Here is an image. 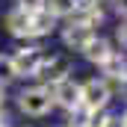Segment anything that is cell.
Returning <instances> with one entry per match:
<instances>
[{
	"label": "cell",
	"instance_id": "18",
	"mask_svg": "<svg viewBox=\"0 0 127 127\" xmlns=\"http://www.w3.org/2000/svg\"><path fill=\"white\" fill-rule=\"evenodd\" d=\"M0 127H15V124H12V121H3V124H0Z\"/></svg>",
	"mask_w": 127,
	"mask_h": 127
},
{
	"label": "cell",
	"instance_id": "16",
	"mask_svg": "<svg viewBox=\"0 0 127 127\" xmlns=\"http://www.w3.org/2000/svg\"><path fill=\"white\" fill-rule=\"evenodd\" d=\"M103 127H127V124H124V115L109 109V112H106V121H103Z\"/></svg>",
	"mask_w": 127,
	"mask_h": 127
},
{
	"label": "cell",
	"instance_id": "11",
	"mask_svg": "<svg viewBox=\"0 0 127 127\" xmlns=\"http://www.w3.org/2000/svg\"><path fill=\"white\" fill-rule=\"evenodd\" d=\"M56 21H68V18H74V12H77V0H47V6H44Z\"/></svg>",
	"mask_w": 127,
	"mask_h": 127
},
{
	"label": "cell",
	"instance_id": "7",
	"mask_svg": "<svg viewBox=\"0 0 127 127\" xmlns=\"http://www.w3.org/2000/svg\"><path fill=\"white\" fill-rule=\"evenodd\" d=\"M50 97H53V109H62L65 115L74 112V109H80V80L71 77V80L59 83V86H53Z\"/></svg>",
	"mask_w": 127,
	"mask_h": 127
},
{
	"label": "cell",
	"instance_id": "9",
	"mask_svg": "<svg viewBox=\"0 0 127 127\" xmlns=\"http://www.w3.org/2000/svg\"><path fill=\"white\" fill-rule=\"evenodd\" d=\"M112 53H115V44H112V38H109V35H100V32H97L95 38H92V41H89V44L80 50V56H83L89 65H92V68H100V65L106 62Z\"/></svg>",
	"mask_w": 127,
	"mask_h": 127
},
{
	"label": "cell",
	"instance_id": "6",
	"mask_svg": "<svg viewBox=\"0 0 127 127\" xmlns=\"http://www.w3.org/2000/svg\"><path fill=\"white\" fill-rule=\"evenodd\" d=\"M59 41H62V47H65V53H80L92 38H95L97 32L92 30V27H86V24H80V21H62L59 24Z\"/></svg>",
	"mask_w": 127,
	"mask_h": 127
},
{
	"label": "cell",
	"instance_id": "15",
	"mask_svg": "<svg viewBox=\"0 0 127 127\" xmlns=\"http://www.w3.org/2000/svg\"><path fill=\"white\" fill-rule=\"evenodd\" d=\"M106 9H109V15H115L118 21L127 18V0H109V3H106Z\"/></svg>",
	"mask_w": 127,
	"mask_h": 127
},
{
	"label": "cell",
	"instance_id": "10",
	"mask_svg": "<svg viewBox=\"0 0 127 127\" xmlns=\"http://www.w3.org/2000/svg\"><path fill=\"white\" fill-rule=\"evenodd\" d=\"M59 24H62V21H56L47 9L35 12V15H32V38H35V44L44 41V38H50V35H56V32H59Z\"/></svg>",
	"mask_w": 127,
	"mask_h": 127
},
{
	"label": "cell",
	"instance_id": "20",
	"mask_svg": "<svg viewBox=\"0 0 127 127\" xmlns=\"http://www.w3.org/2000/svg\"><path fill=\"white\" fill-rule=\"evenodd\" d=\"M95 3H109V0H95Z\"/></svg>",
	"mask_w": 127,
	"mask_h": 127
},
{
	"label": "cell",
	"instance_id": "1",
	"mask_svg": "<svg viewBox=\"0 0 127 127\" xmlns=\"http://www.w3.org/2000/svg\"><path fill=\"white\" fill-rule=\"evenodd\" d=\"M12 103H15L18 115H24V118H47V115L53 112L50 89H47V86H38V83L21 86V89L12 95Z\"/></svg>",
	"mask_w": 127,
	"mask_h": 127
},
{
	"label": "cell",
	"instance_id": "2",
	"mask_svg": "<svg viewBox=\"0 0 127 127\" xmlns=\"http://www.w3.org/2000/svg\"><path fill=\"white\" fill-rule=\"evenodd\" d=\"M9 59H12V68H15V77L18 80H32L35 83V77H38V71H41V65L47 59V50L41 47V44H18L12 53H9Z\"/></svg>",
	"mask_w": 127,
	"mask_h": 127
},
{
	"label": "cell",
	"instance_id": "17",
	"mask_svg": "<svg viewBox=\"0 0 127 127\" xmlns=\"http://www.w3.org/2000/svg\"><path fill=\"white\" fill-rule=\"evenodd\" d=\"M115 97H121V100H124V106H127V80L121 83V86H118V92H115Z\"/></svg>",
	"mask_w": 127,
	"mask_h": 127
},
{
	"label": "cell",
	"instance_id": "21",
	"mask_svg": "<svg viewBox=\"0 0 127 127\" xmlns=\"http://www.w3.org/2000/svg\"><path fill=\"white\" fill-rule=\"evenodd\" d=\"M56 127H65V124H56Z\"/></svg>",
	"mask_w": 127,
	"mask_h": 127
},
{
	"label": "cell",
	"instance_id": "13",
	"mask_svg": "<svg viewBox=\"0 0 127 127\" xmlns=\"http://www.w3.org/2000/svg\"><path fill=\"white\" fill-rule=\"evenodd\" d=\"M112 44H115V50L127 53V18L115 21V27H112Z\"/></svg>",
	"mask_w": 127,
	"mask_h": 127
},
{
	"label": "cell",
	"instance_id": "8",
	"mask_svg": "<svg viewBox=\"0 0 127 127\" xmlns=\"http://www.w3.org/2000/svg\"><path fill=\"white\" fill-rule=\"evenodd\" d=\"M97 77H103V80L109 83V89H112V92H118V86L127 80V53L115 50L106 62L97 68Z\"/></svg>",
	"mask_w": 127,
	"mask_h": 127
},
{
	"label": "cell",
	"instance_id": "14",
	"mask_svg": "<svg viewBox=\"0 0 127 127\" xmlns=\"http://www.w3.org/2000/svg\"><path fill=\"white\" fill-rule=\"evenodd\" d=\"M12 6H15V9H24V12H30V15H35V12H41V9L47 6V0H12Z\"/></svg>",
	"mask_w": 127,
	"mask_h": 127
},
{
	"label": "cell",
	"instance_id": "12",
	"mask_svg": "<svg viewBox=\"0 0 127 127\" xmlns=\"http://www.w3.org/2000/svg\"><path fill=\"white\" fill-rule=\"evenodd\" d=\"M18 77H15V68H12V59H9V53H0V86H12Z\"/></svg>",
	"mask_w": 127,
	"mask_h": 127
},
{
	"label": "cell",
	"instance_id": "19",
	"mask_svg": "<svg viewBox=\"0 0 127 127\" xmlns=\"http://www.w3.org/2000/svg\"><path fill=\"white\" fill-rule=\"evenodd\" d=\"M121 115H124V124H127V106H124V109H121Z\"/></svg>",
	"mask_w": 127,
	"mask_h": 127
},
{
	"label": "cell",
	"instance_id": "5",
	"mask_svg": "<svg viewBox=\"0 0 127 127\" xmlns=\"http://www.w3.org/2000/svg\"><path fill=\"white\" fill-rule=\"evenodd\" d=\"M3 30L9 38H15L18 44H35V38H32V15L30 12H24V9H15V6H9L6 9V15H3Z\"/></svg>",
	"mask_w": 127,
	"mask_h": 127
},
{
	"label": "cell",
	"instance_id": "3",
	"mask_svg": "<svg viewBox=\"0 0 127 127\" xmlns=\"http://www.w3.org/2000/svg\"><path fill=\"white\" fill-rule=\"evenodd\" d=\"M115 100V92L109 89V83L103 77H86L80 80V106L86 112H106L109 103Z\"/></svg>",
	"mask_w": 127,
	"mask_h": 127
},
{
	"label": "cell",
	"instance_id": "4",
	"mask_svg": "<svg viewBox=\"0 0 127 127\" xmlns=\"http://www.w3.org/2000/svg\"><path fill=\"white\" fill-rule=\"evenodd\" d=\"M71 77H74V56L71 53H47V59L41 65L38 77H35V83L53 89V86L65 83V80H71Z\"/></svg>",
	"mask_w": 127,
	"mask_h": 127
}]
</instances>
